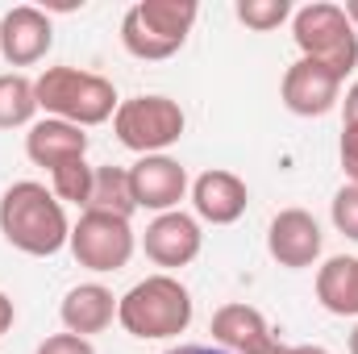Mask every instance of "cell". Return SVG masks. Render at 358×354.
Listing matches in <instances>:
<instances>
[{"mask_svg": "<svg viewBox=\"0 0 358 354\" xmlns=\"http://www.w3.org/2000/svg\"><path fill=\"white\" fill-rule=\"evenodd\" d=\"M0 234L13 250L50 259L71 242V221H67L63 200L46 183L21 179L0 196Z\"/></svg>", "mask_w": 358, "mask_h": 354, "instance_id": "6da1fadb", "label": "cell"}, {"mask_svg": "<svg viewBox=\"0 0 358 354\" xmlns=\"http://www.w3.org/2000/svg\"><path fill=\"white\" fill-rule=\"evenodd\" d=\"M117 321L125 334L150 338H179L192 325V292L176 275H146L117 300Z\"/></svg>", "mask_w": 358, "mask_h": 354, "instance_id": "7a4b0ae2", "label": "cell"}, {"mask_svg": "<svg viewBox=\"0 0 358 354\" xmlns=\"http://www.w3.org/2000/svg\"><path fill=\"white\" fill-rule=\"evenodd\" d=\"M34 92H38V108L46 117L71 121L80 129L104 125L121 104L113 80H104L96 71H80V67H46L34 80Z\"/></svg>", "mask_w": 358, "mask_h": 354, "instance_id": "3957f363", "label": "cell"}, {"mask_svg": "<svg viewBox=\"0 0 358 354\" xmlns=\"http://www.w3.org/2000/svg\"><path fill=\"white\" fill-rule=\"evenodd\" d=\"M196 0H138L121 17V42L142 63H163L179 55L196 25Z\"/></svg>", "mask_w": 358, "mask_h": 354, "instance_id": "277c9868", "label": "cell"}, {"mask_svg": "<svg viewBox=\"0 0 358 354\" xmlns=\"http://www.w3.org/2000/svg\"><path fill=\"white\" fill-rule=\"evenodd\" d=\"M292 38L300 46V59H313L329 67L338 80H346L358 67V29L350 25L342 4L313 0L292 17Z\"/></svg>", "mask_w": 358, "mask_h": 354, "instance_id": "5b68a950", "label": "cell"}, {"mask_svg": "<svg viewBox=\"0 0 358 354\" xmlns=\"http://www.w3.org/2000/svg\"><path fill=\"white\" fill-rule=\"evenodd\" d=\"M183 125H187V117H183V108L171 96H129L113 113L117 142L138 150L142 159L146 155H163L167 146H176L183 138Z\"/></svg>", "mask_w": 358, "mask_h": 354, "instance_id": "8992f818", "label": "cell"}, {"mask_svg": "<svg viewBox=\"0 0 358 354\" xmlns=\"http://www.w3.org/2000/svg\"><path fill=\"white\" fill-rule=\"evenodd\" d=\"M67 246H71L76 263L88 267V271H121L134 259L138 238H134L125 217H108V213H92L88 208L71 225V242Z\"/></svg>", "mask_w": 358, "mask_h": 354, "instance_id": "52a82bcc", "label": "cell"}, {"mask_svg": "<svg viewBox=\"0 0 358 354\" xmlns=\"http://www.w3.org/2000/svg\"><path fill=\"white\" fill-rule=\"evenodd\" d=\"M55 46V25L42 8L34 4H17L4 13L0 21V55L8 67H34L46 59V50Z\"/></svg>", "mask_w": 358, "mask_h": 354, "instance_id": "ba28073f", "label": "cell"}, {"mask_svg": "<svg viewBox=\"0 0 358 354\" xmlns=\"http://www.w3.org/2000/svg\"><path fill=\"white\" fill-rule=\"evenodd\" d=\"M321 225H317V217L313 213H304V208H283V213H275V221H271L267 229V250L271 259L279 267H287V271H304V267H313L321 259Z\"/></svg>", "mask_w": 358, "mask_h": 354, "instance_id": "9c48e42d", "label": "cell"}, {"mask_svg": "<svg viewBox=\"0 0 358 354\" xmlns=\"http://www.w3.org/2000/svg\"><path fill=\"white\" fill-rule=\"evenodd\" d=\"M129 187L134 204L150 213H176L179 200L187 196V171L171 155H146L129 167Z\"/></svg>", "mask_w": 358, "mask_h": 354, "instance_id": "30bf717a", "label": "cell"}, {"mask_svg": "<svg viewBox=\"0 0 358 354\" xmlns=\"http://www.w3.org/2000/svg\"><path fill=\"white\" fill-rule=\"evenodd\" d=\"M279 92H283L287 113H296V117H325L342 100V80L329 67L313 63V59H296L283 71V88Z\"/></svg>", "mask_w": 358, "mask_h": 354, "instance_id": "8fae6325", "label": "cell"}, {"mask_svg": "<svg viewBox=\"0 0 358 354\" xmlns=\"http://www.w3.org/2000/svg\"><path fill=\"white\" fill-rule=\"evenodd\" d=\"M204 246V234H200V221L187 217V213H159L146 234H142V250L155 267H187Z\"/></svg>", "mask_w": 358, "mask_h": 354, "instance_id": "7c38bea8", "label": "cell"}, {"mask_svg": "<svg viewBox=\"0 0 358 354\" xmlns=\"http://www.w3.org/2000/svg\"><path fill=\"white\" fill-rule=\"evenodd\" d=\"M25 155L34 167H46V171H59L76 159L88 155V134L71 121H59V117H42L29 125L25 134Z\"/></svg>", "mask_w": 358, "mask_h": 354, "instance_id": "4fadbf2b", "label": "cell"}, {"mask_svg": "<svg viewBox=\"0 0 358 354\" xmlns=\"http://www.w3.org/2000/svg\"><path fill=\"white\" fill-rule=\"evenodd\" d=\"M213 342L229 354H267L275 342L267 317L255 304H225L213 313Z\"/></svg>", "mask_w": 358, "mask_h": 354, "instance_id": "5bb4252c", "label": "cell"}, {"mask_svg": "<svg viewBox=\"0 0 358 354\" xmlns=\"http://www.w3.org/2000/svg\"><path fill=\"white\" fill-rule=\"evenodd\" d=\"M192 204H196V217L200 221H213V225H234L246 204H250V192L246 183L234 176V171H204V176L192 183Z\"/></svg>", "mask_w": 358, "mask_h": 354, "instance_id": "9a60e30c", "label": "cell"}, {"mask_svg": "<svg viewBox=\"0 0 358 354\" xmlns=\"http://www.w3.org/2000/svg\"><path fill=\"white\" fill-rule=\"evenodd\" d=\"M59 317H63L67 334H80V338L104 334V330L113 325V317H117V296H113L104 283H80V288H71V292L63 296Z\"/></svg>", "mask_w": 358, "mask_h": 354, "instance_id": "2e32d148", "label": "cell"}, {"mask_svg": "<svg viewBox=\"0 0 358 354\" xmlns=\"http://www.w3.org/2000/svg\"><path fill=\"white\" fill-rule=\"evenodd\" d=\"M317 300L334 317H358V259L334 255L317 271Z\"/></svg>", "mask_w": 358, "mask_h": 354, "instance_id": "e0dca14e", "label": "cell"}, {"mask_svg": "<svg viewBox=\"0 0 358 354\" xmlns=\"http://www.w3.org/2000/svg\"><path fill=\"white\" fill-rule=\"evenodd\" d=\"M92 213H108V217H134L138 204H134V187H129V167H96L92 176V196H88ZM84 208V213H88Z\"/></svg>", "mask_w": 358, "mask_h": 354, "instance_id": "ac0fdd59", "label": "cell"}, {"mask_svg": "<svg viewBox=\"0 0 358 354\" xmlns=\"http://www.w3.org/2000/svg\"><path fill=\"white\" fill-rule=\"evenodd\" d=\"M34 113H38V92H34V80H29V76H21V71L0 76V129L34 125Z\"/></svg>", "mask_w": 358, "mask_h": 354, "instance_id": "d6986e66", "label": "cell"}, {"mask_svg": "<svg viewBox=\"0 0 358 354\" xmlns=\"http://www.w3.org/2000/svg\"><path fill=\"white\" fill-rule=\"evenodd\" d=\"M92 176H96V167H88L84 159H76V163H67V167L50 171V192H55L63 204H84V208H88Z\"/></svg>", "mask_w": 358, "mask_h": 354, "instance_id": "ffe728a7", "label": "cell"}, {"mask_svg": "<svg viewBox=\"0 0 358 354\" xmlns=\"http://www.w3.org/2000/svg\"><path fill=\"white\" fill-rule=\"evenodd\" d=\"M238 21L246 25V29H259V34H271V29H279L287 17H292V4L287 0H238Z\"/></svg>", "mask_w": 358, "mask_h": 354, "instance_id": "44dd1931", "label": "cell"}, {"mask_svg": "<svg viewBox=\"0 0 358 354\" xmlns=\"http://www.w3.org/2000/svg\"><path fill=\"white\" fill-rule=\"evenodd\" d=\"M334 225H338V234L358 242V183H346L334 196Z\"/></svg>", "mask_w": 358, "mask_h": 354, "instance_id": "7402d4cb", "label": "cell"}, {"mask_svg": "<svg viewBox=\"0 0 358 354\" xmlns=\"http://www.w3.org/2000/svg\"><path fill=\"white\" fill-rule=\"evenodd\" d=\"M34 354H96V351H92L88 338H80V334H50Z\"/></svg>", "mask_w": 358, "mask_h": 354, "instance_id": "603a6c76", "label": "cell"}, {"mask_svg": "<svg viewBox=\"0 0 358 354\" xmlns=\"http://www.w3.org/2000/svg\"><path fill=\"white\" fill-rule=\"evenodd\" d=\"M338 155H342L346 179L358 183V125H342V146H338Z\"/></svg>", "mask_w": 358, "mask_h": 354, "instance_id": "cb8c5ba5", "label": "cell"}, {"mask_svg": "<svg viewBox=\"0 0 358 354\" xmlns=\"http://www.w3.org/2000/svg\"><path fill=\"white\" fill-rule=\"evenodd\" d=\"M342 113H346V125H358V80L346 88V100H342Z\"/></svg>", "mask_w": 358, "mask_h": 354, "instance_id": "d4e9b609", "label": "cell"}, {"mask_svg": "<svg viewBox=\"0 0 358 354\" xmlns=\"http://www.w3.org/2000/svg\"><path fill=\"white\" fill-rule=\"evenodd\" d=\"M13 321H17V309H13V300H8V296L0 292V338H4L8 330H13Z\"/></svg>", "mask_w": 358, "mask_h": 354, "instance_id": "484cf974", "label": "cell"}, {"mask_svg": "<svg viewBox=\"0 0 358 354\" xmlns=\"http://www.w3.org/2000/svg\"><path fill=\"white\" fill-rule=\"evenodd\" d=\"M163 354H229V351H221V346H196V342H179V346H171V351H163Z\"/></svg>", "mask_w": 358, "mask_h": 354, "instance_id": "4316f807", "label": "cell"}, {"mask_svg": "<svg viewBox=\"0 0 358 354\" xmlns=\"http://www.w3.org/2000/svg\"><path fill=\"white\" fill-rule=\"evenodd\" d=\"M267 354H329L325 346H271Z\"/></svg>", "mask_w": 358, "mask_h": 354, "instance_id": "83f0119b", "label": "cell"}, {"mask_svg": "<svg viewBox=\"0 0 358 354\" xmlns=\"http://www.w3.org/2000/svg\"><path fill=\"white\" fill-rule=\"evenodd\" d=\"M346 17H350V25L358 29V0H346Z\"/></svg>", "mask_w": 358, "mask_h": 354, "instance_id": "f1b7e54d", "label": "cell"}, {"mask_svg": "<svg viewBox=\"0 0 358 354\" xmlns=\"http://www.w3.org/2000/svg\"><path fill=\"white\" fill-rule=\"evenodd\" d=\"M350 354H358V325H355V334H350Z\"/></svg>", "mask_w": 358, "mask_h": 354, "instance_id": "f546056e", "label": "cell"}]
</instances>
